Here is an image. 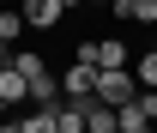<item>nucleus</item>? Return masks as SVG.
<instances>
[{
	"label": "nucleus",
	"instance_id": "1",
	"mask_svg": "<svg viewBox=\"0 0 157 133\" xmlns=\"http://www.w3.org/2000/svg\"><path fill=\"white\" fill-rule=\"evenodd\" d=\"M133 97H139V79L127 73V67H109V73H97V103L121 109V103H133Z\"/></svg>",
	"mask_w": 157,
	"mask_h": 133
},
{
	"label": "nucleus",
	"instance_id": "7",
	"mask_svg": "<svg viewBox=\"0 0 157 133\" xmlns=\"http://www.w3.org/2000/svg\"><path fill=\"white\" fill-rule=\"evenodd\" d=\"M12 67H18V73L30 79V85H36V79L48 73V67H42V55H36V49H18V55H12Z\"/></svg>",
	"mask_w": 157,
	"mask_h": 133
},
{
	"label": "nucleus",
	"instance_id": "2",
	"mask_svg": "<svg viewBox=\"0 0 157 133\" xmlns=\"http://www.w3.org/2000/svg\"><path fill=\"white\" fill-rule=\"evenodd\" d=\"M60 97H67V103H91V97H97V67H67V73H60Z\"/></svg>",
	"mask_w": 157,
	"mask_h": 133
},
{
	"label": "nucleus",
	"instance_id": "12",
	"mask_svg": "<svg viewBox=\"0 0 157 133\" xmlns=\"http://www.w3.org/2000/svg\"><path fill=\"white\" fill-rule=\"evenodd\" d=\"M133 79H139V85H151V91H157V49H151V55H139V73H133Z\"/></svg>",
	"mask_w": 157,
	"mask_h": 133
},
{
	"label": "nucleus",
	"instance_id": "18",
	"mask_svg": "<svg viewBox=\"0 0 157 133\" xmlns=\"http://www.w3.org/2000/svg\"><path fill=\"white\" fill-rule=\"evenodd\" d=\"M97 6H115V0H97Z\"/></svg>",
	"mask_w": 157,
	"mask_h": 133
},
{
	"label": "nucleus",
	"instance_id": "10",
	"mask_svg": "<svg viewBox=\"0 0 157 133\" xmlns=\"http://www.w3.org/2000/svg\"><path fill=\"white\" fill-rule=\"evenodd\" d=\"M24 133H60L55 127V109H30L24 115Z\"/></svg>",
	"mask_w": 157,
	"mask_h": 133
},
{
	"label": "nucleus",
	"instance_id": "15",
	"mask_svg": "<svg viewBox=\"0 0 157 133\" xmlns=\"http://www.w3.org/2000/svg\"><path fill=\"white\" fill-rule=\"evenodd\" d=\"M6 61H12V42H0V67H6Z\"/></svg>",
	"mask_w": 157,
	"mask_h": 133
},
{
	"label": "nucleus",
	"instance_id": "11",
	"mask_svg": "<svg viewBox=\"0 0 157 133\" xmlns=\"http://www.w3.org/2000/svg\"><path fill=\"white\" fill-rule=\"evenodd\" d=\"M133 103H139V115L157 127V91H151V85H139V97H133Z\"/></svg>",
	"mask_w": 157,
	"mask_h": 133
},
{
	"label": "nucleus",
	"instance_id": "9",
	"mask_svg": "<svg viewBox=\"0 0 157 133\" xmlns=\"http://www.w3.org/2000/svg\"><path fill=\"white\" fill-rule=\"evenodd\" d=\"M24 30H30V24H24V12H12V6H6V12H0V42H18Z\"/></svg>",
	"mask_w": 157,
	"mask_h": 133
},
{
	"label": "nucleus",
	"instance_id": "3",
	"mask_svg": "<svg viewBox=\"0 0 157 133\" xmlns=\"http://www.w3.org/2000/svg\"><path fill=\"white\" fill-rule=\"evenodd\" d=\"M18 12H24V24H30V30H48V24H60V12H67V6H60V0H24Z\"/></svg>",
	"mask_w": 157,
	"mask_h": 133
},
{
	"label": "nucleus",
	"instance_id": "13",
	"mask_svg": "<svg viewBox=\"0 0 157 133\" xmlns=\"http://www.w3.org/2000/svg\"><path fill=\"white\" fill-rule=\"evenodd\" d=\"M133 6V24H157V0H127Z\"/></svg>",
	"mask_w": 157,
	"mask_h": 133
},
{
	"label": "nucleus",
	"instance_id": "4",
	"mask_svg": "<svg viewBox=\"0 0 157 133\" xmlns=\"http://www.w3.org/2000/svg\"><path fill=\"white\" fill-rule=\"evenodd\" d=\"M0 97H6V109H12V103H30V79H24L12 61L0 67Z\"/></svg>",
	"mask_w": 157,
	"mask_h": 133
},
{
	"label": "nucleus",
	"instance_id": "6",
	"mask_svg": "<svg viewBox=\"0 0 157 133\" xmlns=\"http://www.w3.org/2000/svg\"><path fill=\"white\" fill-rule=\"evenodd\" d=\"M55 127L60 133H85V103H60V109H55Z\"/></svg>",
	"mask_w": 157,
	"mask_h": 133
},
{
	"label": "nucleus",
	"instance_id": "17",
	"mask_svg": "<svg viewBox=\"0 0 157 133\" xmlns=\"http://www.w3.org/2000/svg\"><path fill=\"white\" fill-rule=\"evenodd\" d=\"M0 121H6V97H0Z\"/></svg>",
	"mask_w": 157,
	"mask_h": 133
},
{
	"label": "nucleus",
	"instance_id": "14",
	"mask_svg": "<svg viewBox=\"0 0 157 133\" xmlns=\"http://www.w3.org/2000/svg\"><path fill=\"white\" fill-rule=\"evenodd\" d=\"M0 133H24V121H0Z\"/></svg>",
	"mask_w": 157,
	"mask_h": 133
},
{
	"label": "nucleus",
	"instance_id": "5",
	"mask_svg": "<svg viewBox=\"0 0 157 133\" xmlns=\"http://www.w3.org/2000/svg\"><path fill=\"white\" fill-rule=\"evenodd\" d=\"M85 133H121V121H115V109L91 97V103H85Z\"/></svg>",
	"mask_w": 157,
	"mask_h": 133
},
{
	"label": "nucleus",
	"instance_id": "8",
	"mask_svg": "<svg viewBox=\"0 0 157 133\" xmlns=\"http://www.w3.org/2000/svg\"><path fill=\"white\" fill-rule=\"evenodd\" d=\"M115 121H121V133H151V121L139 115V103H121V109H115Z\"/></svg>",
	"mask_w": 157,
	"mask_h": 133
},
{
	"label": "nucleus",
	"instance_id": "16",
	"mask_svg": "<svg viewBox=\"0 0 157 133\" xmlns=\"http://www.w3.org/2000/svg\"><path fill=\"white\" fill-rule=\"evenodd\" d=\"M60 6H67V12H73V6H85V0H60Z\"/></svg>",
	"mask_w": 157,
	"mask_h": 133
},
{
	"label": "nucleus",
	"instance_id": "19",
	"mask_svg": "<svg viewBox=\"0 0 157 133\" xmlns=\"http://www.w3.org/2000/svg\"><path fill=\"white\" fill-rule=\"evenodd\" d=\"M0 12H6V0H0Z\"/></svg>",
	"mask_w": 157,
	"mask_h": 133
}]
</instances>
